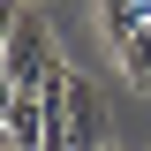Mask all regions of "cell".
<instances>
[{
  "mask_svg": "<svg viewBox=\"0 0 151 151\" xmlns=\"http://www.w3.org/2000/svg\"><path fill=\"white\" fill-rule=\"evenodd\" d=\"M60 144L68 151H106L113 144V121H106V91L68 76V98H60Z\"/></svg>",
  "mask_w": 151,
  "mask_h": 151,
  "instance_id": "1",
  "label": "cell"
},
{
  "mask_svg": "<svg viewBox=\"0 0 151 151\" xmlns=\"http://www.w3.org/2000/svg\"><path fill=\"white\" fill-rule=\"evenodd\" d=\"M0 53H8V68H15V83H38V76L53 68V30H45V15H38V8H23L15 15V30H8V45H0Z\"/></svg>",
  "mask_w": 151,
  "mask_h": 151,
  "instance_id": "2",
  "label": "cell"
},
{
  "mask_svg": "<svg viewBox=\"0 0 151 151\" xmlns=\"http://www.w3.org/2000/svg\"><path fill=\"white\" fill-rule=\"evenodd\" d=\"M151 23V8L144 0H98V30H106V45H121L129 30H144Z\"/></svg>",
  "mask_w": 151,
  "mask_h": 151,
  "instance_id": "3",
  "label": "cell"
},
{
  "mask_svg": "<svg viewBox=\"0 0 151 151\" xmlns=\"http://www.w3.org/2000/svg\"><path fill=\"white\" fill-rule=\"evenodd\" d=\"M113 53H121V76H129L136 91H151V23H144V30H129Z\"/></svg>",
  "mask_w": 151,
  "mask_h": 151,
  "instance_id": "4",
  "label": "cell"
},
{
  "mask_svg": "<svg viewBox=\"0 0 151 151\" xmlns=\"http://www.w3.org/2000/svg\"><path fill=\"white\" fill-rule=\"evenodd\" d=\"M15 91H23V83H15V68H8V53H0V129H8V106H15Z\"/></svg>",
  "mask_w": 151,
  "mask_h": 151,
  "instance_id": "5",
  "label": "cell"
},
{
  "mask_svg": "<svg viewBox=\"0 0 151 151\" xmlns=\"http://www.w3.org/2000/svg\"><path fill=\"white\" fill-rule=\"evenodd\" d=\"M15 15H23V0H0V45H8V30H15Z\"/></svg>",
  "mask_w": 151,
  "mask_h": 151,
  "instance_id": "6",
  "label": "cell"
},
{
  "mask_svg": "<svg viewBox=\"0 0 151 151\" xmlns=\"http://www.w3.org/2000/svg\"><path fill=\"white\" fill-rule=\"evenodd\" d=\"M0 151H30V144H23V136H8V129H0Z\"/></svg>",
  "mask_w": 151,
  "mask_h": 151,
  "instance_id": "7",
  "label": "cell"
},
{
  "mask_svg": "<svg viewBox=\"0 0 151 151\" xmlns=\"http://www.w3.org/2000/svg\"><path fill=\"white\" fill-rule=\"evenodd\" d=\"M144 8H151V0H144Z\"/></svg>",
  "mask_w": 151,
  "mask_h": 151,
  "instance_id": "8",
  "label": "cell"
},
{
  "mask_svg": "<svg viewBox=\"0 0 151 151\" xmlns=\"http://www.w3.org/2000/svg\"><path fill=\"white\" fill-rule=\"evenodd\" d=\"M106 151H113V144H106Z\"/></svg>",
  "mask_w": 151,
  "mask_h": 151,
  "instance_id": "9",
  "label": "cell"
}]
</instances>
